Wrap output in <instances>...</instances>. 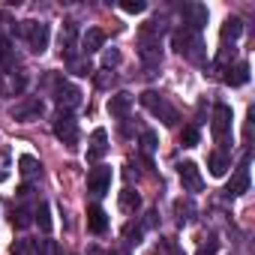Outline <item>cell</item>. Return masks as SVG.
I'll return each instance as SVG.
<instances>
[{
	"label": "cell",
	"instance_id": "6da1fadb",
	"mask_svg": "<svg viewBox=\"0 0 255 255\" xmlns=\"http://www.w3.org/2000/svg\"><path fill=\"white\" fill-rule=\"evenodd\" d=\"M171 45H174L177 54H183V57L192 60V63H204V60H207V48H204L201 33H195V30H189V27L174 30V33H171Z\"/></svg>",
	"mask_w": 255,
	"mask_h": 255
},
{
	"label": "cell",
	"instance_id": "7a4b0ae2",
	"mask_svg": "<svg viewBox=\"0 0 255 255\" xmlns=\"http://www.w3.org/2000/svg\"><path fill=\"white\" fill-rule=\"evenodd\" d=\"M45 87L51 90V96H54L60 111H72V108L81 105V90L72 81H66L63 75H45Z\"/></svg>",
	"mask_w": 255,
	"mask_h": 255
},
{
	"label": "cell",
	"instance_id": "3957f363",
	"mask_svg": "<svg viewBox=\"0 0 255 255\" xmlns=\"http://www.w3.org/2000/svg\"><path fill=\"white\" fill-rule=\"evenodd\" d=\"M141 105H144L153 117H159L165 126H177V108L168 102V96H165V93L144 90V93H141Z\"/></svg>",
	"mask_w": 255,
	"mask_h": 255
},
{
	"label": "cell",
	"instance_id": "277c9868",
	"mask_svg": "<svg viewBox=\"0 0 255 255\" xmlns=\"http://www.w3.org/2000/svg\"><path fill=\"white\" fill-rule=\"evenodd\" d=\"M18 36L27 42V48L33 51V54H42L45 48H48V39H51V30H48V24L45 21H21L18 24Z\"/></svg>",
	"mask_w": 255,
	"mask_h": 255
},
{
	"label": "cell",
	"instance_id": "5b68a950",
	"mask_svg": "<svg viewBox=\"0 0 255 255\" xmlns=\"http://www.w3.org/2000/svg\"><path fill=\"white\" fill-rule=\"evenodd\" d=\"M54 135L69 150L78 147V120L72 117V111H57V117H54Z\"/></svg>",
	"mask_w": 255,
	"mask_h": 255
},
{
	"label": "cell",
	"instance_id": "8992f818",
	"mask_svg": "<svg viewBox=\"0 0 255 255\" xmlns=\"http://www.w3.org/2000/svg\"><path fill=\"white\" fill-rule=\"evenodd\" d=\"M138 57L147 75H156V69L162 66V39H138Z\"/></svg>",
	"mask_w": 255,
	"mask_h": 255
},
{
	"label": "cell",
	"instance_id": "52a82bcc",
	"mask_svg": "<svg viewBox=\"0 0 255 255\" xmlns=\"http://www.w3.org/2000/svg\"><path fill=\"white\" fill-rule=\"evenodd\" d=\"M42 99L39 96H24V99H18L15 105H12V120L15 123H33V120H39L42 117Z\"/></svg>",
	"mask_w": 255,
	"mask_h": 255
},
{
	"label": "cell",
	"instance_id": "ba28073f",
	"mask_svg": "<svg viewBox=\"0 0 255 255\" xmlns=\"http://www.w3.org/2000/svg\"><path fill=\"white\" fill-rule=\"evenodd\" d=\"M213 138L219 147H228V141H231V108L222 102L213 108Z\"/></svg>",
	"mask_w": 255,
	"mask_h": 255
},
{
	"label": "cell",
	"instance_id": "9c48e42d",
	"mask_svg": "<svg viewBox=\"0 0 255 255\" xmlns=\"http://www.w3.org/2000/svg\"><path fill=\"white\" fill-rule=\"evenodd\" d=\"M24 87H27L24 69H3L0 72V96H21Z\"/></svg>",
	"mask_w": 255,
	"mask_h": 255
},
{
	"label": "cell",
	"instance_id": "30bf717a",
	"mask_svg": "<svg viewBox=\"0 0 255 255\" xmlns=\"http://www.w3.org/2000/svg\"><path fill=\"white\" fill-rule=\"evenodd\" d=\"M180 15H183V27H189V30H195V33H201V30L207 27V18H210V9H207L204 3H183V9H180Z\"/></svg>",
	"mask_w": 255,
	"mask_h": 255
},
{
	"label": "cell",
	"instance_id": "8fae6325",
	"mask_svg": "<svg viewBox=\"0 0 255 255\" xmlns=\"http://www.w3.org/2000/svg\"><path fill=\"white\" fill-rule=\"evenodd\" d=\"M87 192L93 198H102L111 192V168L108 165H96L90 174H87Z\"/></svg>",
	"mask_w": 255,
	"mask_h": 255
},
{
	"label": "cell",
	"instance_id": "7c38bea8",
	"mask_svg": "<svg viewBox=\"0 0 255 255\" xmlns=\"http://www.w3.org/2000/svg\"><path fill=\"white\" fill-rule=\"evenodd\" d=\"M177 174H180V183H183L186 192H201L204 189V177H201V171H198L195 162H180Z\"/></svg>",
	"mask_w": 255,
	"mask_h": 255
},
{
	"label": "cell",
	"instance_id": "4fadbf2b",
	"mask_svg": "<svg viewBox=\"0 0 255 255\" xmlns=\"http://www.w3.org/2000/svg\"><path fill=\"white\" fill-rule=\"evenodd\" d=\"M105 153H108V132L105 129H93L90 144H87V159L90 162H99Z\"/></svg>",
	"mask_w": 255,
	"mask_h": 255
},
{
	"label": "cell",
	"instance_id": "5bb4252c",
	"mask_svg": "<svg viewBox=\"0 0 255 255\" xmlns=\"http://www.w3.org/2000/svg\"><path fill=\"white\" fill-rule=\"evenodd\" d=\"M75 39H78V24H75V21H66L63 30H60V54H63V57L78 54V51H75V48H78Z\"/></svg>",
	"mask_w": 255,
	"mask_h": 255
},
{
	"label": "cell",
	"instance_id": "9a60e30c",
	"mask_svg": "<svg viewBox=\"0 0 255 255\" xmlns=\"http://www.w3.org/2000/svg\"><path fill=\"white\" fill-rule=\"evenodd\" d=\"M243 192H249V168H246V162L237 168V174L228 180V186H225V195L228 198H237V195H243Z\"/></svg>",
	"mask_w": 255,
	"mask_h": 255
},
{
	"label": "cell",
	"instance_id": "2e32d148",
	"mask_svg": "<svg viewBox=\"0 0 255 255\" xmlns=\"http://www.w3.org/2000/svg\"><path fill=\"white\" fill-rule=\"evenodd\" d=\"M105 45V33L99 30V27H87L84 33H81V54L87 57V54H93V51H99Z\"/></svg>",
	"mask_w": 255,
	"mask_h": 255
},
{
	"label": "cell",
	"instance_id": "e0dca14e",
	"mask_svg": "<svg viewBox=\"0 0 255 255\" xmlns=\"http://www.w3.org/2000/svg\"><path fill=\"white\" fill-rule=\"evenodd\" d=\"M129 108H132V93H126V90H120L108 99V114L111 117H126Z\"/></svg>",
	"mask_w": 255,
	"mask_h": 255
},
{
	"label": "cell",
	"instance_id": "ac0fdd59",
	"mask_svg": "<svg viewBox=\"0 0 255 255\" xmlns=\"http://www.w3.org/2000/svg\"><path fill=\"white\" fill-rule=\"evenodd\" d=\"M225 84H231V87H243L246 81H249V63L246 60H240V63H234V66H225Z\"/></svg>",
	"mask_w": 255,
	"mask_h": 255
},
{
	"label": "cell",
	"instance_id": "d6986e66",
	"mask_svg": "<svg viewBox=\"0 0 255 255\" xmlns=\"http://www.w3.org/2000/svg\"><path fill=\"white\" fill-rule=\"evenodd\" d=\"M174 219H177L180 225H189V222L195 219V201H192V198H177V201H174Z\"/></svg>",
	"mask_w": 255,
	"mask_h": 255
},
{
	"label": "cell",
	"instance_id": "ffe728a7",
	"mask_svg": "<svg viewBox=\"0 0 255 255\" xmlns=\"http://www.w3.org/2000/svg\"><path fill=\"white\" fill-rule=\"evenodd\" d=\"M87 228H90L93 234H105V228H108V216H105V210H102L99 204H93V207L87 210Z\"/></svg>",
	"mask_w": 255,
	"mask_h": 255
},
{
	"label": "cell",
	"instance_id": "44dd1931",
	"mask_svg": "<svg viewBox=\"0 0 255 255\" xmlns=\"http://www.w3.org/2000/svg\"><path fill=\"white\" fill-rule=\"evenodd\" d=\"M207 168H210L213 177H222V174L231 168V162H228V156H225L222 150H213V153L207 156Z\"/></svg>",
	"mask_w": 255,
	"mask_h": 255
},
{
	"label": "cell",
	"instance_id": "7402d4cb",
	"mask_svg": "<svg viewBox=\"0 0 255 255\" xmlns=\"http://www.w3.org/2000/svg\"><path fill=\"white\" fill-rule=\"evenodd\" d=\"M240 33H243V21L240 18H225V24H222V42H234V39H240Z\"/></svg>",
	"mask_w": 255,
	"mask_h": 255
},
{
	"label": "cell",
	"instance_id": "603a6c76",
	"mask_svg": "<svg viewBox=\"0 0 255 255\" xmlns=\"http://www.w3.org/2000/svg\"><path fill=\"white\" fill-rule=\"evenodd\" d=\"M141 207V198H138V192H132L129 186H126L123 192H120V210L123 213H135Z\"/></svg>",
	"mask_w": 255,
	"mask_h": 255
},
{
	"label": "cell",
	"instance_id": "cb8c5ba5",
	"mask_svg": "<svg viewBox=\"0 0 255 255\" xmlns=\"http://www.w3.org/2000/svg\"><path fill=\"white\" fill-rule=\"evenodd\" d=\"M66 66H69V72H75V75H90V72H93V66H90V60H87L84 54L66 57Z\"/></svg>",
	"mask_w": 255,
	"mask_h": 255
},
{
	"label": "cell",
	"instance_id": "d4e9b609",
	"mask_svg": "<svg viewBox=\"0 0 255 255\" xmlns=\"http://www.w3.org/2000/svg\"><path fill=\"white\" fill-rule=\"evenodd\" d=\"M18 165H21L18 171H21L24 177H36V174H42V165H39L33 156H21V159H18Z\"/></svg>",
	"mask_w": 255,
	"mask_h": 255
},
{
	"label": "cell",
	"instance_id": "484cf974",
	"mask_svg": "<svg viewBox=\"0 0 255 255\" xmlns=\"http://www.w3.org/2000/svg\"><path fill=\"white\" fill-rule=\"evenodd\" d=\"M30 222H33V210L30 207H15L12 210V225L15 228H27Z\"/></svg>",
	"mask_w": 255,
	"mask_h": 255
},
{
	"label": "cell",
	"instance_id": "4316f807",
	"mask_svg": "<svg viewBox=\"0 0 255 255\" xmlns=\"http://www.w3.org/2000/svg\"><path fill=\"white\" fill-rule=\"evenodd\" d=\"M36 222H39V228H42L45 234L51 231V207H48L45 201H39V204H36Z\"/></svg>",
	"mask_w": 255,
	"mask_h": 255
},
{
	"label": "cell",
	"instance_id": "83f0119b",
	"mask_svg": "<svg viewBox=\"0 0 255 255\" xmlns=\"http://www.w3.org/2000/svg\"><path fill=\"white\" fill-rule=\"evenodd\" d=\"M9 255H36V240H15Z\"/></svg>",
	"mask_w": 255,
	"mask_h": 255
},
{
	"label": "cell",
	"instance_id": "f1b7e54d",
	"mask_svg": "<svg viewBox=\"0 0 255 255\" xmlns=\"http://www.w3.org/2000/svg\"><path fill=\"white\" fill-rule=\"evenodd\" d=\"M141 234H144V228H141V222L135 225V222H129L123 228V237H126V243H138L141 240Z\"/></svg>",
	"mask_w": 255,
	"mask_h": 255
},
{
	"label": "cell",
	"instance_id": "f546056e",
	"mask_svg": "<svg viewBox=\"0 0 255 255\" xmlns=\"http://www.w3.org/2000/svg\"><path fill=\"white\" fill-rule=\"evenodd\" d=\"M114 81H117V75H114V69H99L96 72V87H114Z\"/></svg>",
	"mask_w": 255,
	"mask_h": 255
},
{
	"label": "cell",
	"instance_id": "4dcf8cb0",
	"mask_svg": "<svg viewBox=\"0 0 255 255\" xmlns=\"http://www.w3.org/2000/svg\"><path fill=\"white\" fill-rule=\"evenodd\" d=\"M180 141H183V147H195L198 144V126H183Z\"/></svg>",
	"mask_w": 255,
	"mask_h": 255
},
{
	"label": "cell",
	"instance_id": "1f68e13d",
	"mask_svg": "<svg viewBox=\"0 0 255 255\" xmlns=\"http://www.w3.org/2000/svg\"><path fill=\"white\" fill-rule=\"evenodd\" d=\"M120 9L129 12V15H141L147 9V3H144V0H126V3H120Z\"/></svg>",
	"mask_w": 255,
	"mask_h": 255
},
{
	"label": "cell",
	"instance_id": "d6a6232c",
	"mask_svg": "<svg viewBox=\"0 0 255 255\" xmlns=\"http://www.w3.org/2000/svg\"><path fill=\"white\" fill-rule=\"evenodd\" d=\"M120 63V51L117 48H105L102 51V69H111V66H117Z\"/></svg>",
	"mask_w": 255,
	"mask_h": 255
},
{
	"label": "cell",
	"instance_id": "836d02e7",
	"mask_svg": "<svg viewBox=\"0 0 255 255\" xmlns=\"http://www.w3.org/2000/svg\"><path fill=\"white\" fill-rule=\"evenodd\" d=\"M141 150L144 153H153L156 150V132H150V129L141 132Z\"/></svg>",
	"mask_w": 255,
	"mask_h": 255
},
{
	"label": "cell",
	"instance_id": "e575fe53",
	"mask_svg": "<svg viewBox=\"0 0 255 255\" xmlns=\"http://www.w3.org/2000/svg\"><path fill=\"white\" fill-rule=\"evenodd\" d=\"M36 255H57V243L48 240V237L39 240V243H36Z\"/></svg>",
	"mask_w": 255,
	"mask_h": 255
},
{
	"label": "cell",
	"instance_id": "d590c367",
	"mask_svg": "<svg viewBox=\"0 0 255 255\" xmlns=\"http://www.w3.org/2000/svg\"><path fill=\"white\" fill-rule=\"evenodd\" d=\"M216 249H219V240H216V237H207V240L198 246V255H216Z\"/></svg>",
	"mask_w": 255,
	"mask_h": 255
},
{
	"label": "cell",
	"instance_id": "8d00e7d4",
	"mask_svg": "<svg viewBox=\"0 0 255 255\" xmlns=\"http://www.w3.org/2000/svg\"><path fill=\"white\" fill-rule=\"evenodd\" d=\"M87 255H129L126 249H99V246H90Z\"/></svg>",
	"mask_w": 255,
	"mask_h": 255
},
{
	"label": "cell",
	"instance_id": "74e56055",
	"mask_svg": "<svg viewBox=\"0 0 255 255\" xmlns=\"http://www.w3.org/2000/svg\"><path fill=\"white\" fill-rule=\"evenodd\" d=\"M6 165H9V156H6V153H0V180L6 177Z\"/></svg>",
	"mask_w": 255,
	"mask_h": 255
},
{
	"label": "cell",
	"instance_id": "f35d334b",
	"mask_svg": "<svg viewBox=\"0 0 255 255\" xmlns=\"http://www.w3.org/2000/svg\"><path fill=\"white\" fill-rule=\"evenodd\" d=\"M171 255H183V252H180V249H177V246H171Z\"/></svg>",
	"mask_w": 255,
	"mask_h": 255
}]
</instances>
